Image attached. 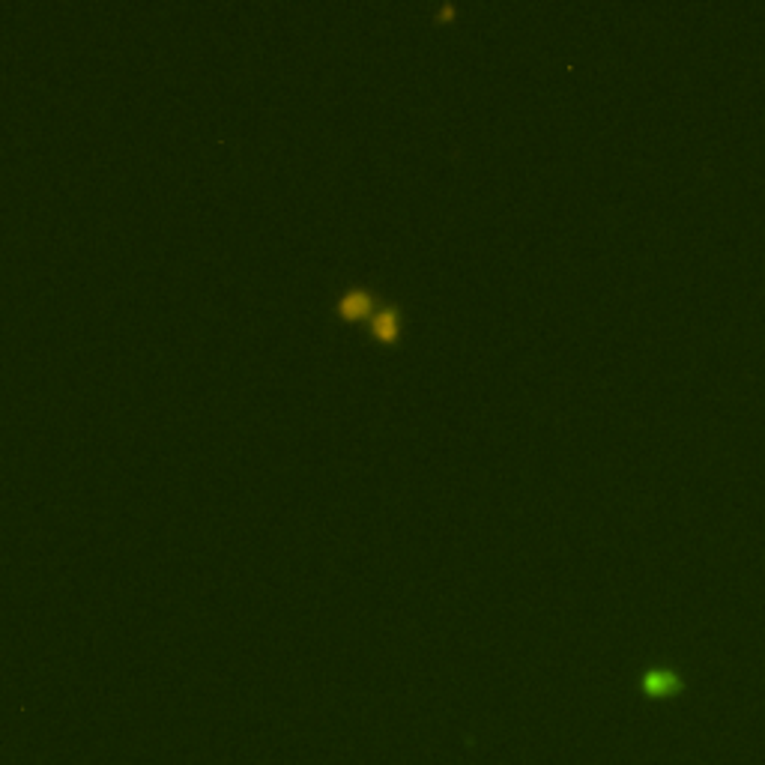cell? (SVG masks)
<instances>
[{
    "instance_id": "6da1fadb",
    "label": "cell",
    "mask_w": 765,
    "mask_h": 765,
    "mask_svg": "<svg viewBox=\"0 0 765 765\" xmlns=\"http://www.w3.org/2000/svg\"><path fill=\"white\" fill-rule=\"evenodd\" d=\"M643 688H646L652 696H667L679 691V679L669 673V669H649L646 679H643Z\"/></svg>"
}]
</instances>
